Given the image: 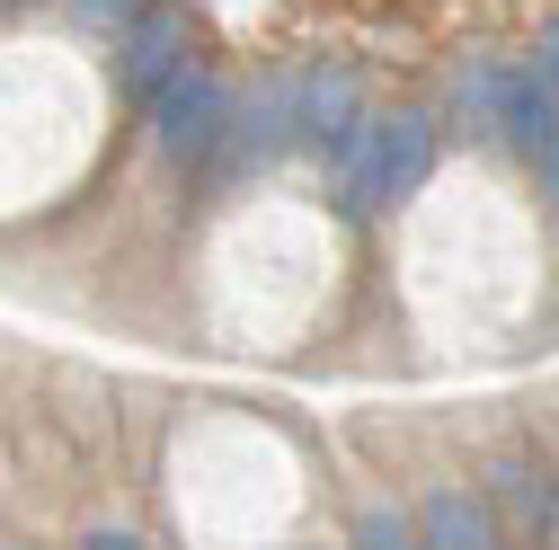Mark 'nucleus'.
<instances>
[{
    "instance_id": "nucleus-1",
    "label": "nucleus",
    "mask_w": 559,
    "mask_h": 550,
    "mask_svg": "<svg viewBox=\"0 0 559 550\" xmlns=\"http://www.w3.org/2000/svg\"><path fill=\"white\" fill-rule=\"evenodd\" d=\"M488 506H507L524 533H550L559 524V479L542 453H498L488 462Z\"/></svg>"
},
{
    "instance_id": "nucleus-2",
    "label": "nucleus",
    "mask_w": 559,
    "mask_h": 550,
    "mask_svg": "<svg viewBox=\"0 0 559 550\" xmlns=\"http://www.w3.org/2000/svg\"><path fill=\"white\" fill-rule=\"evenodd\" d=\"M417 550H507V541H498L488 498H471V489H427V506H417Z\"/></svg>"
},
{
    "instance_id": "nucleus-3",
    "label": "nucleus",
    "mask_w": 559,
    "mask_h": 550,
    "mask_svg": "<svg viewBox=\"0 0 559 550\" xmlns=\"http://www.w3.org/2000/svg\"><path fill=\"white\" fill-rule=\"evenodd\" d=\"M356 550H417V524L400 506H356Z\"/></svg>"
},
{
    "instance_id": "nucleus-4",
    "label": "nucleus",
    "mask_w": 559,
    "mask_h": 550,
    "mask_svg": "<svg viewBox=\"0 0 559 550\" xmlns=\"http://www.w3.org/2000/svg\"><path fill=\"white\" fill-rule=\"evenodd\" d=\"M72 10H81V27H116V19L143 10V0H72Z\"/></svg>"
},
{
    "instance_id": "nucleus-5",
    "label": "nucleus",
    "mask_w": 559,
    "mask_h": 550,
    "mask_svg": "<svg viewBox=\"0 0 559 550\" xmlns=\"http://www.w3.org/2000/svg\"><path fill=\"white\" fill-rule=\"evenodd\" d=\"M81 550H143V541H133V533H90Z\"/></svg>"
},
{
    "instance_id": "nucleus-6",
    "label": "nucleus",
    "mask_w": 559,
    "mask_h": 550,
    "mask_svg": "<svg viewBox=\"0 0 559 550\" xmlns=\"http://www.w3.org/2000/svg\"><path fill=\"white\" fill-rule=\"evenodd\" d=\"M542 72H550V89H559V27L542 36Z\"/></svg>"
},
{
    "instance_id": "nucleus-7",
    "label": "nucleus",
    "mask_w": 559,
    "mask_h": 550,
    "mask_svg": "<svg viewBox=\"0 0 559 550\" xmlns=\"http://www.w3.org/2000/svg\"><path fill=\"white\" fill-rule=\"evenodd\" d=\"M507 550H559V541H550V533H524V541H507Z\"/></svg>"
},
{
    "instance_id": "nucleus-8",
    "label": "nucleus",
    "mask_w": 559,
    "mask_h": 550,
    "mask_svg": "<svg viewBox=\"0 0 559 550\" xmlns=\"http://www.w3.org/2000/svg\"><path fill=\"white\" fill-rule=\"evenodd\" d=\"M285 550H311V541H285Z\"/></svg>"
},
{
    "instance_id": "nucleus-9",
    "label": "nucleus",
    "mask_w": 559,
    "mask_h": 550,
    "mask_svg": "<svg viewBox=\"0 0 559 550\" xmlns=\"http://www.w3.org/2000/svg\"><path fill=\"white\" fill-rule=\"evenodd\" d=\"M550 541H559V524H550Z\"/></svg>"
}]
</instances>
